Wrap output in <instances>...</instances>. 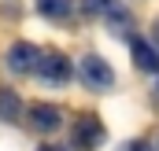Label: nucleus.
I'll use <instances>...</instances> for the list:
<instances>
[{
	"label": "nucleus",
	"mask_w": 159,
	"mask_h": 151,
	"mask_svg": "<svg viewBox=\"0 0 159 151\" xmlns=\"http://www.w3.org/2000/svg\"><path fill=\"white\" fill-rule=\"evenodd\" d=\"M107 140V125L96 111H78L67 122V148L70 151H100Z\"/></svg>",
	"instance_id": "nucleus-1"
},
{
	"label": "nucleus",
	"mask_w": 159,
	"mask_h": 151,
	"mask_svg": "<svg viewBox=\"0 0 159 151\" xmlns=\"http://www.w3.org/2000/svg\"><path fill=\"white\" fill-rule=\"evenodd\" d=\"M78 11L104 22L119 37H129V30H133V11H129L126 0H78Z\"/></svg>",
	"instance_id": "nucleus-2"
},
{
	"label": "nucleus",
	"mask_w": 159,
	"mask_h": 151,
	"mask_svg": "<svg viewBox=\"0 0 159 151\" xmlns=\"http://www.w3.org/2000/svg\"><path fill=\"white\" fill-rule=\"evenodd\" d=\"M22 125H26L34 136L48 140V136H56L59 129H67V111H63L56 100H30V103H26Z\"/></svg>",
	"instance_id": "nucleus-3"
},
{
	"label": "nucleus",
	"mask_w": 159,
	"mask_h": 151,
	"mask_svg": "<svg viewBox=\"0 0 159 151\" xmlns=\"http://www.w3.org/2000/svg\"><path fill=\"white\" fill-rule=\"evenodd\" d=\"M78 74V67H74V59L67 55V52H59V48H41V59H37V77L44 88H67L70 81Z\"/></svg>",
	"instance_id": "nucleus-4"
},
{
	"label": "nucleus",
	"mask_w": 159,
	"mask_h": 151,
	"mask_svg": "<svg viewBox=\"0 0 159 151\" xmlns=\"http://www.w3.org/2000/svg\"><path fill=\"white\" fill-rule=\"evenodd\" d=\"M78 81L89 88V92H111L115 88V81H119V74H115V67L104 59V55H96V52H85V55H78Z\"/></svg>",
	"instance_id": "nucleus-5"
},
{
	"label": "nucleus",
	"mask_w": 159,
	"mask_h": 151,
	"mask_svg": "<svg viewBox=\"0 0 159 151\" xmlns=\"http://www.w3.org/2000/svg\"><path fill=\"white\" fill-rule=\"evenodd\" d=\"M37 59H41V48L34 41H11L7 52H4V67H7L11 77H34Z\"/></svg>",
	"instance_id": "nucleus-6"
},
{
	"label": "nucleus",
	"mask_w": 159,
	"mask_h": 151,
	"mask_svg": "<svg viewBox=\"0 0 159 151\" xmlns=\"http://www.w3.org/2000/svg\"><path fill=\"white\" fill-rule=\"evenodd\" d=\"M126 44H129L133 67H137L141 74H148V77H159V44L156 41L148 37V33H129Z\"/></svg>",
	"instance_id": "nucleus-7"
},
{
	"label": "nucleus",
	"mask_w": 159,
	"mask_h": 151,
	"mask_svg": "<svg viewBox=\"0 0 159 151\" xmlns=\"http://www.w3.org/2000/svg\"><path fill=\"white\" fill-rule=\"evenodd\" d=\"M26 118V100L19 96L15 85H0V125H22Z\"/></svg>",
	"instance_id": "nucleus-8"
},
{
	"label": "nucleus",
	"mask_w": 159,
	"mask_h": 151,
	"mask_svg": "<svg viewBox=\"0 0 159 151\" xmlns=\"http://www.w3.org/2000/svg\"><path fill=\"white\" fill-rule=\"evenodd\" d=\"M78 0H34V11H37L44 22H67L74 15Z\"/></svg>",
	"instance_id": "nucleus-9"
},
{
	"label": "nucleus",
	"mask_w": 159,
	"mask_h": 151,
	"mask_svg": "<svg viewBox=\"0 0 159 151\" xmlns=\"http://www.w3.org/2000/svg\"><path fill=\"white\" fill-rule=\"evenodd\" d=\"M119 151H156V144H152L148 136H133V140H126Z\"/></svg>",
	"instance_id": "nucleus-10"
},
{
	"label": "nucleus",
	"mask_w": 159,
	"mask_h": 151,
	"mask_svg": "<svg viewBox=\"0 0 159 151\" xmlns=\"http://www.w3.org/2000/svg\"><path fill=\"white\" fill-rule=\"evenodd\" d=\"M34 151H67V148H63V144H52V140H41Z\"/></svg>",
	"instance_id": "nucleus-11"
},
{
	"label": "nucleus",
	"mask_w": 159,
	"mask_h": 151,
	"mask_svg": "<svg viewBox=\"0 0 159 151\" xmlns=\"http://www.w3.org/2000/svg\"><path fill=\"white\" fill-rule=\"evenodd\" d=\"M148 37H152V41L159 44V15H156V22H152V33H148Z\"/></svg>",
	"instance_id": "nucleus-12"
},
{
	"label": "nucleus",
	"mask_w": 159,
	"mask_h": 151,
	"mask_svg": "<svg viewBox=\"0 0 159 151\" xmlns=\"http://www.w3.org/2000/svg\"><path fill=\"white\" fill-rule=\"evenodd\" d=\"M156 151H159V136H156Z\"/></svg>",
	"instance_id": "nucleus-13"
}]
</instances>
